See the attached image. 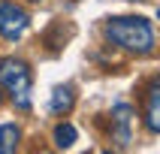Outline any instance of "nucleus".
Instances as JSON below:
<instances>
[{
  "label": "nucleus",
  "mask_w": 160,
  "mask_h": 154,
  "mask_svg": "<svg viewBox=\"0 0 160 154\" xmlns=\"http://www.w3.org/2000/svg\"><path fill=\"white\" fill-rule=\"evenodd\" d=\"M106 39L133 54H151L154 52V27L148 18L139 15H121L106 21Z\"/></svg>",
  "instance_id": "f257e3e1"
},
{
  "label": "nucleus",
  "mask_w": 160,
  "mask_h": 154,
  "mask_svg": "<svg viewBox=\"0 0 160 154\" xmlns=\"http://www.w3.org/2000/svg\"><path fill=\"white\" fill-rule=\"evenodd\" d=\"M0 91L15 103V109H21V112L30 109L33 76L21 57H0Z\"/></svg>",
  "instance_id": "f03ea898"
},
{
  "label": "nucleus",
  "mask_w": 160,
  "mask_h": 154,
  "mask_svg": "<svg viewBox=\"0 0 160 154\" xmlns=\"http://www.w3.org/2000/svg\"><path fill=\"white\" fill-rule=\"evenodd\" d=\"M27 27H30V15L18 3H12V0H0V36L15 42V39L24 36Z\"/></svg>",
  "instance_id": "7ed1b4c3"
},
{
  "label": "nucleus",
  "mask_w": 160,
  "mask_h": 154,
  "mask_svg": "<svg viewBox=\"0 0 160 154\" xmlns=\"http://www.w3.org/2000/svg\"><path fill=\"white\" fill-rule=\"evenodd\" d=\"M130 127H133V109L127 106V103H118L115 109H112V139H115L121 148H127L130 145Z\"/></svg>",
  "instance_id": "20e7f679"
},
{
  "label": "nucleus",
  "mask_w": 160,
  "mask_h": 154,
  "mask_svg": "<svg viewBox=\"0 0 160 154\" xmlns=\"http://www.w3.org/2000/svg\"><path fill=\"white\" fill-rule=\"evenodd\" d=\"M145 127L157 133L160 130V82L154 79L145 91Z\"/></svg>",
  "instance_id": "39448f33"
},
{
  "label": "nucleus",
  "mask_w": 160,
  "mask_h": 154,
  "mask_svg": "<svg viewBox=\"0 0 160 154\" xmlns=\"http://www.w3.org/2000/svg\"><path fill=\"white\" fill-rule=\"evenodd\" d=\"M72 103H76V94H72L70 85L54 88V94H52V112L54 115H67V112L72 109Z\"/></svg>",
  "instance_id": "423d86ee"
},
{
  "label": "nucleus",
  "mask_w": 160,
  "mask_h": 154,
  "mask_svg": "<svg viewBox=\"0 0 160 154\" xmlns=\"http://www.w3.org/2000/svg\"><path fill=\"white\" fill-rule=\"evenodd\" d=\"M18 139H21V130L15 124H3L0 127V154H12L18 148Z\"/></svg>",
  "instance_id": "0eeeda50"
},
{
  "label": "nucleus",
  "mask_w": 160,
  "mask_h": 154,
  "mask_svg": "<svg viewBox=\"0 0 160 154\" xmlns=\"http://www.w3.org/2000/svg\"><path fill=\"white\" fill-rule=\"evenodd\" d=\"M52 139H54V148H70V145L76 142V127L72 124H58Z\"/></svg>",
  "instance_id": "6e6552de"
},
{
  "label": "nucleus",
  "mask_w": 160,
  "mask_h": 154,
  "mask_svg": "<svg viewBox=\"0 0 160 154\" xmlns=\"http://www.w3.org/2000/svg\"><path fill=\"white\" fill-rule=\"evenodd\" d=\"M0 103H3V91H0Z\"/></svg>",
  "instance_id": "1a4fd4ad"
},
{
  "label": "nucleus",
  "mask_w": 160,
  "mask_h": 154,
  "mask_svg": "<svg viewBox=\"0 0 160 154\" xmlns=\"http://www.w3.org/2000/svg\"><path fill=\"white\" fill-rule=\"evenodd\" d=\"M30 3H39V0H30Z\"/></svg>",
  "instance_id": "9d476101"
}]
</instances>
